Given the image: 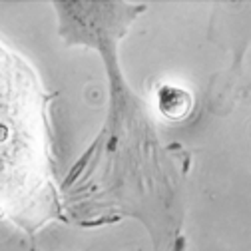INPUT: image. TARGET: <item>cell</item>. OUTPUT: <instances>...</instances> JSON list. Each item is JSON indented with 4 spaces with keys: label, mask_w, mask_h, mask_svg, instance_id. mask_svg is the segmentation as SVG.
I'll return each instance as SVG.
<instances>
[{
    "label": "cell",
    "mask_w": 251,
    "mask_h": 251,
    "mask_svg": "<svg viewBox=\"0 0 251 251\" xmlns=\"http://www.w3.org/2000/svg\"><path fill=\"white\" fill-rule=\"evenodd\" d=\"M160 112L170 118V120H183L192 110V96L181 88H174V86H166L160 90Z\"/></svg>",
    "instance_id": "obj_1"
}]
</instances>
